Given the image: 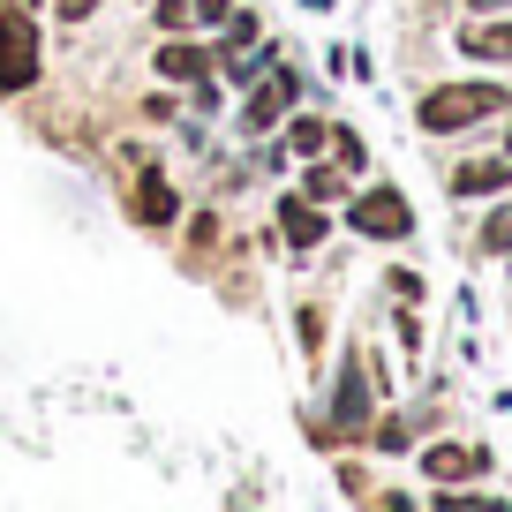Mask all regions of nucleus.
Here are the masks:
<instances>
[{
    "instance_id": "f257e3e1",
    "label": "nucleus",
    "mask_w": 512,
    "mask_h": 512,
    "mask_svg": "<svg viewBox=\"0 0 512 512\" xmlns=\"http://www.w3.org/2000/svg\"><path fill=\"white\" fill-rule=\"evenodd\" d=\"M512 91L505 83H437L430 98H422V136H460V128H475L482 113H505Z\"/></svg>"
},
{
    "instance_id": "f03ea898",
    "label": "nucleus",
    "mask_w": 512,
    "mask_h": 512,
    "mask_svg": "<svg viewBox=\"0 0 512 512\" xmlns=\"http://www.w3.org/2000/svg\"><path fill=\"white\" fill-rule=\"evenodd\" d=\"M347 219H354V234H369V241H407L415 234V204H407L400 189H362Z\"/></svg>"
},
{
    "instance_id": "7ed1b4c3",
    "label": "nucleus",
    "mask_w": 512,
    "mask_h": 512,
    "mask_svg": "<svg viewBox=\"0 0 512 512\" xmlns=\"http://www.w3.org/2000/svg\"><path fill=\"white\" fill-rule=\"evenodd\" d=\"M31 83H38L31 16H0V91H31Z\"/></svg>"
},
{
    "instance_id": "20e7f679",
    "label": "nucleus",
    "mask_w": 512,
    "mask_h": 512,
    "mask_svg": "<svg viewBox=\"0 0 512 512\" xmlns=\"http://www.w3.org/2000/svg\"><path fill=\"white\" fill-rule=\"evenodd\" d=\"M422 475L430 482H475V475H490V452L482 445H430L422 452Z\"/></svg>"
},
{
    "instance_id": "39448f33",
    "label": "nucleus",
    "mask_w": 512,
    "mask_h": 512,
    "mask_svg": "<svg viewBox=\"0 0 512 512\" xmlns=\"http://www.w3.org/2000/svg\"><path fill=\"white\" fill-rule=\"evenodd\" d=\"M128 211L144 226H174L181 219V196H174V181H159V174H144L136 189H128Z\"/></svg>"
},
{
    "instance_id": "423d86ee",
    "label": "nucleus",
    "mask_w": 512,
    "mask_h": 512,
    "mask_svg": "<svg viewBox=\"0 0 512 512\" xmlns=\"http://www.w3.org/2000/svg\"><path fill=\"white\" fill-rule=\"evenodd\" d=\"M332 422H339V430H362V422H369V362H347V369H339Z\"/></svg>"
},
{
    "instance_id": "0eeeda50",
    "label": "nucleus",
    "mask_w": 512,
    "mask_h": 512,
    "mask_svg": "<svg viewBox=\"0 0 512 512\" xmlns=\"http://www.w3.org/2000/svg\"><path fill=\"white\" fill-rule=\"evenodd\" d=\"M512 189V151H497V159H467L460 174H452V196H497Z\"/></svg>"
},
{
    "instance_id": "6e6552de",
    "label": "nucleus",
    "mask_w": 512,
    "mask_h": 512,
    "mask_svg": "<svg viewBox=\"0 0 512 512\" xmlns=\"http://www.w3.org/2000/svg\"><path fill=\"white\" fill-rule=\"evenodd\" d=\"M287 106H294V68H279V76H264L249 91V128H272Z\"/></svg>"
},
{
    "instance_id": "1a4fd4ad",
    "label": "nucleus",
    "mask_w": 512,
    "mask_h": 512,
    "mask_svg": "<svg viewBox=\"0 0 512 512\" xmlns=\"http://www.w3.org/2000/svg\"><path fill=\"white\" fill-rule=\"evenodd\" d=\"M279 234H287L294 249H317L324 241V211L309 204V196H287V204H279Z\"/></svg>"
},
{
    "instance_id": "9d476101",
    "label": "nucleus",
    "mask_w": 512,
    "mask_h": 512,
    "mask_svg": "<svg viewBox=\"0 0 512 512\" xmlns=\"http://www.w3.org/2000/svg\"><path fill=\"white\" fill-rule=\"evenodd\" d=\"M460 53H482V61H490V53H505V61H512V23H467V31H460Z\"/></svg>"
},
{
    "instance_id": "9b49d317",
    "label": "nucleus",
    "mask_w": 512,
    "mask_h": 512,
    "mask_svg": "<svg viewBox=\"0 0 512 512\" xmlns=\"http://www.w3.org/2000/svg\"><path fill=\"white\" fill-rule=\"evenodd\" d=\"M159 76L196 83V76H204V53H196V46H181V38H166V46H159Z\"/></svg>"
},
{
    "instance_id": "f8f14e48",
    "label": "nucleus",
    "mask_w": 512,
    "mask_h": 512,
    "mask_svg": "<svg viewBox=\"0 0 512 512\" xmlns=\"http://www.w3.org/2000/svg\"><path fill=\"white\" fill-rule=\"evenodd\" d=\"M324 144H332V128H324L317 113H302V121H294V151H302V159H317Z\"/></svg>"
},
{
    "instance_id": "ddd939ff",
    "label": "nucleus",
    "mask_w": 512,
    "mask_h": 512,
    "mask_svg": "<svg viewBox=\"0 0 512 512\" xmlns=\"http://www.w3.org/2000/svg\"><path fill=\"white\" fill-rule=\"evenodd\" d=\"M339 189H347V166H309V196H317V204L339 196Z\"/></svg>"
},
{
    "instance_id": "4468645a",
    "label": "nucleus",
    "mask_w": 512,
    "mask_h": 512,
    "mask_svg": "<svg viewBox=\"0 0 512 512\" xmlns=\"http://www.w3.org/2000/svg\"><path fill=\"white\" fill-rule=\"evenodd\" d=\"M482 249H512V211H497V219L482 226Z\"/></svg>"
},
{
    "instance_id": "2eb2a0df",
    "label": "nucleus",
    "mask_w": 512,
    "mask_h": 512,
    "mask_svg": "<svg viewBox=\"0 0 512 512\" xmlns=\"http://www.w3.org/2000/svg\"><path fill=\"white\" fill-rule=\"evenodd\" d=\"M226 31H234V46H256V16H241V8L226 16Z\"/></svg>"
},
{
    "instance_id": "dca6fc26",
    "label": "nucleus",
    "mask_w": 512,
    "mask_h": 512,
    "mask_svg": "<svg viewBox=\"0 0 512 512\" xmlns=\"http://www.w3.org/2000/svg\"><path fill=\"white\" fill-rule=\"evenodd\" d=\"M196 16H204V23H226V16H234V0H196Z\"/></svg>"
},
{
    "instance_id": "f3484780",
    "label": "nucleus",
    "mask_w": 512,
    "mask_h": 512,
    "mask_svg": "<svg viewBox=\"0 0 512 512\" xmlns=\"http://www.w3.org/2000/svg\"><path fill=\"white\" fill-rule=\"evenodd\" d=\"M505 151H512V144H505Z\"/></svg>"
}]
</instances>
